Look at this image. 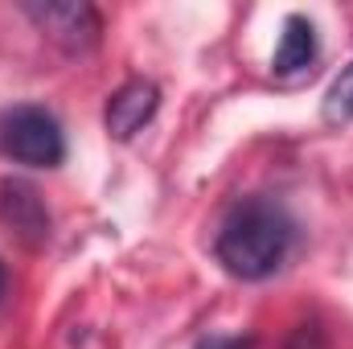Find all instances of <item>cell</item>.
Here are the masks:
<instances>
[{
    "label": "cell",
    "instance_id": "cell-1",
    "mask_svg": "<svg viewBox=\"0 0 353 349\" xmlns=\"http://www.w3.org/2000/svg\"><path fill=\"white\" fill-rule=\"evenodd\" d=\"M292 243H296V222L288 218V210L279 201L243 197L222 218L218 239H214V255L234 279L259 283L283 267Z\"/></svg>",
    "mask_w": 353,
    "mask_h": 349
},
{
    "label": "cell",
    "instance_id": "cell-2",
    "mask_svg": "<svg viewBox=\"0 0 353 349\" xmlns=\"http://www.w3.org/2000/svg\"><path fill=\"white\" fill-rule=\"evenodd\" d=\"M0 148L17 165H29V169H58L66 161L62 123L54 119V111H46L37 103L4 111V119H0Z\"/></svg>",
    "mask_w": 353,
    "mask_h": 349
},
{
    "label": "cell",
    "instance_id": "cell-3",
    "mask_svg": "<svg viewBox=\"0 0 353 349\" xmlns=\"http://www.w3.org/2000/svg\"><path fill=\"white\" fill-rule=\"evenodd\" d=\"M21 12L54 41V46H62L66 54H87L99 46V33H103V21H99V12L83 4V0H46V4H37V0H29V4H21Z\"/></svg>",
    "mask_w": 353,
    "mask_h": 349
},
{
    "label": "cell",
    "instance_id": "cell-4",
    "mask_svg": "<svg viewBox=\"0 0 353 349\" xmlns=\"http://www.w3.org/2000/svg\"><path fill=\"white\" fill-rule=\"evenodd\" d=\"M157 111H161V87L152 79H132L107 99L103 123L115 140H132L144 123H152Z\"/></svg>",
    "mask_w": 353,
    "mask_h": 349
},
{
    "label": "cell",
    "instance_id": "cell-10",
    "mask_svg": "<svg viewBox=\"0 0 353 349\" xmlns=\"http://www.w3.org/2000/svg\"><path fill=\"white\" fill-rule=\"evenodd\" d=\"M4 292H8V271H4V263H0V300H4Z\"/></svg>",
    "mask_w": 353,
    "mask_h": 349
},
{
    "label": "cell",
    "instance_id": "cell-5",
    "mask_svg": "<svg viewBox=\"0 0 353 349\" xmlns=\"http://www.w3.org/2000/svg\"><path fill=\"white\" fill-rule=\"evenodd\" d=\"M321 46H316V25L300 12H292L283 21V33H279V46H275V58H271V70L279 79H292V74H304L312 62H316Z\"/></svg>",
    "mask_w": 353,
    "mask_h": 349
},
{
    "label": "cell",
    "instance_id": "cell-6",
    "mask_svg": "<svg viewBox=\"0 0 353 349\" xmlns=\"http://www.w3.org/2000/svg\"><path fill=\"white\" fill-rule=\"evenodd\" d=\"M0 214H4L25 239H46V235H50V214H46L37 189L25 185V181H4V185H0Z\"/></svg>",
    "mask_w": 353,
    "mask_h": 349
},
{
    "label": "cell",
    "instance_id": "cell-9",
    "mask_svg": "<svg viewBox=\"0 0 353 349\" xmlns=\"http://www.w3.org/2000/svg\"><path fill=\"white\" fill-rule=\"evenodd\" d=\"M288 349H325L321 346V329H316V325H300Z\"/></svg>",
    "mask_w": 353,
    "mask_h": 349
},
{
    "label": "cell",
    "instance_id": "cell-7",
    "mask_svg": "<svg viewBox=\"0 0 353 349\" xmlns=\"http://www.w3.org/2000/svg\"><path fill=\"white\" fill-rule=\"evenodd\" d=\"M321 115H325L329 123H350L353 119V62L329 83L325 103H321Z\"/></svg>",
    "mask_w": 353,
    "mask_h": 349
},
{
    "label": "cell",
    "instance_id": "cell-8",
    "mask_svg": "<svg viewBox=\"0 0 353 349\" xmlns=\"http://www.w3.org/2000/svg\"><path fill=\"white\" fill-rule=\"evenodd\" d=\"M193 349H255L251 337H222V333H214V337H201Z\"/></svg>",
    "mask_w": 353,
    "mask_h": 349
}]
</instances>
